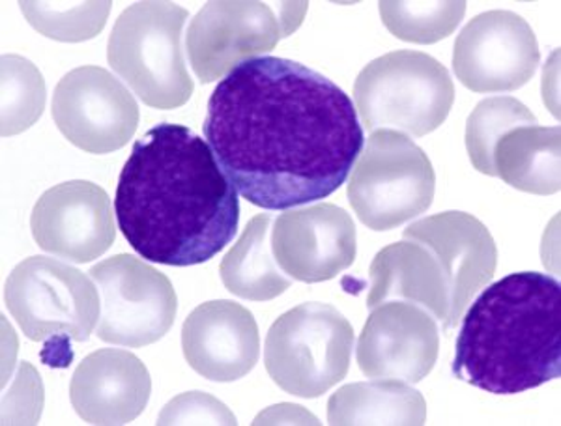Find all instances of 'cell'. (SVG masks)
Returning <instances> with one entry per match:
<instances>
[{
	"mask_svg": "<svg viewBox=\"0 0 561 426\" xmlns=\"http://www.w3.org/2000/svg\"><path fill=\"white\" fill-rule=\"evenodd\" d=\"M389 33L410 44H436L457 31L465 18L466 2H393L378 4Z\"/></svg>",
	"mask_w": 561,
	"mask_h": 426,
	"instance_id": "24",
	"label": "cell"
},
{
	"mask_svg": "<svg viewBox=\"0 0 561 426\" xmlns=\"http://www.w3.org/2000/svg\"><path fill=\"white\" fill-rule=\"evenodd\" d=\"M4 306L26 338L84 343L100 322V292L89 275L49 256H31L4 283Z\"/></svg>",
	"mask_w": 561,
	"mask_h": 426,
	"instance_id": "8",
	"label": "cell"
},
{
	"mask_svg": "<svg viewBox=\"0 0 561 426\" xmlns=\"http://www.w3.org/2000/svg\"><path fill=\"white\" fill-rule=\"evenodd\" d=\"M354 330L328 303H301L280 314L266 337L264 365L285 393L319 399L351 369Z\"/></svg>",
	"mask_w": 561,
	"mask_h": 426,
	"instance_id": "6",
	"label": "cell"
},
{
	"mask_svg": "<svg viewBox=\"0 0 561 426\" xmlns=\"http://www.w3.org/2000/svg\"><path fill=\"white\" fill-rule=\"evenodd\" d=\"M21 12L45 38L77 44L96 38L111 13V2H20Z\"/></svg>",
	"mask_w": 561,
	"mask_h": 426,
	"instance_id": "26",
	"label": "cell"
},
{
	"mask_svg": "<svg viewBox=\"0 0 561 426\" xmlns=\"http://www.w3.org/2000/svg\"><path fill=\"white\" fill-rule=\"evenodd\" d=\"M307 2H208L187 28L185 49L201 83L225 79L256 55L270 53L300 26Z\"/></svg>",
	"mask_w": 561,
	"mask_h": 426,
	"instance_id": "9",
	"label": "cell"
},
{
	"mask_svg": "<svg viewBox=\"0 0 561 426\" xmlns=\"http://www.w3.org/2000/svg\"><path fill=\"white\" fill-rule=\"evenodd\" d=\"M330 425H425L427 402L397 380L351 383L328 401Z\"/></svg>",
	"mask_w": 561,
	"mask_h": 426,
	"instance_id": "21",
	"label": "cell"
},
{
	"mask_svg": "<svg viewBox=\"0 0 561 426\" xmlns=\"http://www.w3.org/2000/svg\"><path fill=\"white\" fill-rule=\"evenodd\" d=\"M404 240L425 245L440 262L449 293V319L444 331L455 330L476 293L496 274L494 238L470 214L444 211L410 224Z\"/></svg>",
	"mask_w": 561,
	"mask_h": 426,
	"instance_id": "16",
	"label": "cell"
},
{
	"mask_svg": "<svg viewBox=\"0 0 561 426\" xmlns=\"http://www.w3.org/2000/svg\"><path fill=\"white\" fill-rule=\"evenodd\" d=\"M494 171L518 192L549 197L560 192V126H520L502 135L494 147Z\"/></svg>",
	"mask_w": 561,
	"mask_h": 426,
	"instance_id": "20",
	"label": "cell"
},
{
	"mask_svg": "<svg viewBox=\"0 0 561 426\" xmlns=\"http://www.w3.org/2000/svg\"><path fill=\"white\" fill-rule=\"evenodd\" d=\"M370 290L367 307L386 301H407L431 312L446 330L449 293L440 262L425 245L404 240L383 247L369 269Z\"/></svg>",
	"mask_w": 561,
	"mask_h": 426,
	"instance_id": "19",
	"label": "cell"
},
{
	"mask_svg": "<svg viewBox=\"0 0 561 426\" xmlns=\"http://www.w3.org/2000/svg\"><path fill=\"white\" fill-rule=\"evenodd\" d=\"M354 97L369 131L396 129L425 137L440 128L454 107V79L427 53L393 51L359 71Z\"/></svg>",
	"mask_w": 561,
	"mask_h": 426,
	"instance_id": "5",
	"label": "cell"
},
{
	"mask_svg": "<svg viewBox=\"0 0 561 426\" xmlns=\"http://www.w3.org/2000/svg\"><path fill=\"white\" fill-rule=\"evenodd\" d=\"M253 425H322L306 407L298 404H275L256 415Z\"/></svg>",
	"mask_w": 561,
	"mask_h": 426,
	"instance_id": "28",
	"label": "cell"
},
{
	"mask_svg": "<svg viewBox=\"0 0 561 426\" xmlns=\"http://www.w3.org/2000/svg\"><path fill=\"white\" fill-rule=\"evenodd\" d=\"M274 217L261 214L249 221L219 266L225 288L249 301H270L287 292L293 279L277 266L272 251Z\"/></svg>",
	"mask_w": 561,
	"mask_h": 426,
	"instance_id": "22",
	"label": "cell"
},
{
	"mask_svg": "<svg viewBox=\"0 0 561 426\" xmlns=\"http://www.w3.org/2000/svg\"><path fill=\"white\" fill-rule=\"evenodd\" d=\"M158 425H238L237 415L203 391H190L174 396L161 410Z\"/></svg>",
	"mask_w": 561,
	"mask_h": 426,
	"instance_id": "27",
	"label": "cell"
},
{
	"mask_svg": "<svg viewBox=\"0 0 561 426\" xmlns=\"http://www.w3.org/2000/svg\"><path fill=\"white\" fill-rule=\"evenodd\" d=\"M454 376L492 394H520L561 375L560 280L537 272L486 285L462 319Z\"/></svg>",
	"mask_w": 561,
	"mask_h": 426,
	"instance_id": "3",
	"label": "cell"
},
{
	"mask_svg": "<svg viewBox=\"0 0 561 426\" xmlns=\"http://www.w3.org/2000/svg\"><path fill=\"white\" fill-rule=\"evenodd\" d=\"M539 62L536 33L510 10L479 13L455 39V76L478 94L520 89L536 76Z\"/></svg>",
	"mask_w": 561,
	"mask_h": 426,
	"instance_id": "12",
	"label": "cell"
},
{
	"mask_svg": "<svg viewBox=\"0 0 561 426\" xmlns=\"http://www.w3.org/2000/svg\"><path fill=\"white\" fill-rule=\"evenodd\" d=\"M115 214L137 255L197 266L234 240L240 198L206 139L161 122L135 142L116 185Z\"/></svg>",
	"mask_w": 561,
	"mask_h": 426,
	"instance_id": "2",
	"label": "cell"
},
{
	"mask_svg": "<svg viewBox=\"0 0 561 426\" xmlns=\"http://www.w3.org/2000/svg\"><path fill=\"white\" fill-rule=\"evenodd\" d=\"M440 352V331L431 312L407 301H386L370 311L356 346L357 365L373 380L417 383L431 375Z\"/></svg>",
	"mask_w": 561,
	"mask_h": 426,
	"instance_id": "13",
	"label": "cell"
},
{
	"mask_svg": "<svg viewBox=\"0 0 561 426\" xmlns=\"http://www.w3.org/2000/svg\"><path fill=\"white\" fill-rule=\"evenodd\" d=\"M45 108L42 71L20 55L2 57V137L33 128Z\"/></svg>",
	"mask_w": 561,
	"mask_h": 426,
	"instance_id": "25",
	"label": "cell"
},
{
	"mask_svg": "<svg viewBox=\"0 0 561 426\" xmlns=\"http://www.w3.org/2000/svg\"><path fill=\"white\" fill-rule=\"evenodd\" d=\"M150 393V372L131 352H94L71 376V406L90 425H128L145 412Z\"/></svg>",
	"mask_w": 561,
	"mask_h": 426,
	"instance_id": "18",
	"label": "cell"
},
{
	"mask_svg": "<svg viewBox=\"0 0 561 426\" xmlns=\"http://www.w3.org/2000/svg\"><path fill=\"white\" fill-rule=\"evenodd\" d=\"M187 18L173 2H137L121 13L108 36V66L148 107L171 111L192 97L182 47Z\"/></svg>",
	"mask_w": 561,
	"mask_h": 426,
	"instance_id": "4",
	"label": "cell"
},
{
	"mask_svg": "<svg viewBox=\"0 0 561 426\" xmlns=\"http://www.w3.org/2000/svg\"><path fill=\"white\" fill-rule=\"evenodd\" d=\"M51 113L73 147L96 156L126 147L139 126L134 94L100 66L68 71L53 94Z\"/></svg>",
	"mask_w": 561,
	"mask_h": 426,
	"instance_id": "11",
	"label": "cell"
},
{
	"mask_svg": "<svg viewBox=\"0 0 561 426\" xmlns=\"http://www.w3.org/2000/svg\"><path fill=\"white\" fill-rule=\"evenodd\" d=\"M203 129L237 192L270 211L330 197L364 152L345 90L280 57L251 58L221 79Z\"/></svg>",
	"mask_w": 561,
	"mask_h": 426,
	"instance_id": "1",
	"label": "cell"
},
{
	"mask_svg": "<svg viewBox=\"0 0 561 426\" xmlns=\"http://www.w3.org/2000/svg\"><path fill=\"white\" fill-rule=\"evenodd\" d=\"M270 240L277 266L301 283L335 279L356 261V224L335 204H314L280 214Z\"/></svg>",
	"mask_w": 561,
	"mask_h": 426,
	"instance_id": "15",
	"label": "cell"
},
{
	"mask_svg": "<svg viewBox=\"0 0 561 426\" xmlns=\"http://www.w3.org/2000/svg\"><path fill=\"white\" fill-rule=\"evenodd\" d=\"M537 118L517 97H486L473 108L466 122V150L473 169L496 176L494 171V147L502 135L520 126H534Z\"/></svg>",
	"mask_w": 561,
	"mask_h": 426,
	"instance_id": "23",
	"label": "cell"
},
{
	"mask_svg": "<svg viewBox=\"0 0 561 426\" xmlns=\"http://www.w3.org/2000/svg\"><path fill=\"white\" fill-rule=\"evenodd\" d=\"M436 189L427 153L396 129L370 131L348 182V203L357 219L386 232L425 214Z\"/></svg>",
	"mask_w": 561,
	"mask_h": 426,
	"instance_id": "7",
	"label": "cell"
},
{
	"mask_svg": "<svg viewBox=\"0 0 561 426\" xmlns=\"http://www.w3.org/2000/svg\"><path fill=\"white\" fill-rule=\"evenodd\" d=\"M31 229L42 251L76 264L96 261L115 243L111 198L87 180L55 185L34 206Z\"/></svg>",
	"mask_w": 561,
	"mask_h": 426,
	"instance_id": "14",
	"label": "cell"
},
{
	"mask_svg": "<svg viewBox=\"0 0 561 426\" xmlns=\"http://www.w3.org/2000/svg\"><path fill=\"white\" fill-rule=\"evenodd\" d=\"M100 292V341L126 348L158 343L173 327L179 298L167 275L135 256H111L92 266Z\"/></svg>",
	"mask_w": 561,
	"mask_h": 426,
	"instance_id": "10",
	"label": "cell"
},
{
	"mask_svg": "<svg viewBox=\"0 0 561 426\" xmlns=\"http://www.w3.org/2000/svg\"><path fill=\"white\" fill-rule=\"evenodd\" d=\"M182 350L197 375L210 382H237L261 356L259 325L251 311L230 299L198 306L182 327Z\"/></svg>",
	"mask_w": 561,
	"mask_h": 426,
	"instance_id": "17",
	"label": "cell"
}]
</instances>
